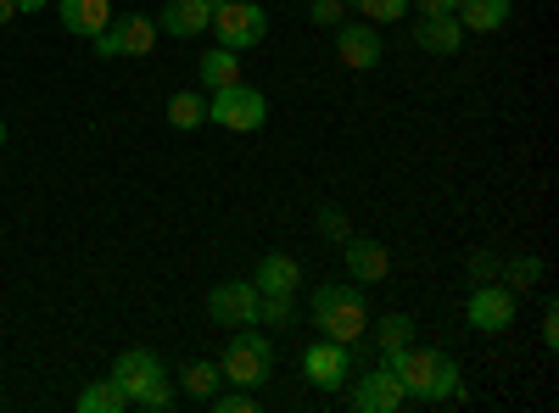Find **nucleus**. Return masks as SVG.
Wrapping results in <instances>:
<instances>
[{
    "mask_svg": "<svg viewBox=\"0 0 559 413\" xmlns=\"http://www.w3.org/2000/svg\"><path fill=\"white\" fill-rule=\"evenodd\" d=\"M386 369L403 380V391L414 402H453L464 397V380H459V363L448 352H419V347H403L397 357H386Z\"/></svg>",
    "mask_w": 559,
    "mask_h": 413,
    "instance_id": "1",
    "label": "nucleus"
},
{
    "mask_svg": "<svg viewBox=\"0 0 559 413\" xmlns=\"http://www.w3.org/2000/svg\"><path fill=\"white\" fill-rule=\"evenodd\" d=\"M313 330L324 341H342L353 347L364 330H369V302L358 286H319L313 291Z\"/></svg>",
    "mask_w": 559,
    "mask_h": 413,
    "instance_id": "2",
    "label": "nucleus"
},
{
    "mask_svg": "<svg viewBox=\"0 0 559 413\" xmlns=\"http://www.w3.org/2000/svg\"><path fill=\"white\" fill-rule=\"evenodd\" d=\"M269 369H274V347H269V336H258V325L229 330L224 357H218V375H224L229 386H247V391H258V386L269 380Z\"/></svg>",
    "mask_w": 559,
    "mask_h": 413,
    "instance_id": "3",
    "label": "nucleus"
},
{
    "mask_svg": "<svg viewBox=\"0 0 559 413\" xmlns=\"http://www.w3.org/2000/svg\"><path fill=\"white\" fill-rule=\"evenodd\" d=\"M263 118H269L263 89H252L241 78L224 84V89H207V123H218L229 134H252V129H263Z\"/></svg>",
    "mask_w": 559,
    "mask_h": 413,
    "instance_id": "4",
    "label": "nucleus"
},
{
    "mask_svg": "<svg viewBox=\"0 0 559 413\" xmlns=\"http://www.w3.org/2000/svg\"><path fill=\"white\" fill-rule=\"evenodd\" d=\"M207 28L218 34L224 51H252V45H263V34H269V12L258 7V0H218Z\"/></svg>",
    "mask_w": 559,
    "mask_h": 413,
    "instance_id": "5",
    "label": "nucleus"
},
{
    "mask_svg": "<svg viewBox=\"0 0 559 413\" xmlns=\"http://www.w3.org/2000/svg\"><path fill=\"white\" fill-rule=\"evenodd\" d=\"M464 318H471V330H481V336H498V330H509L515 325V291L509 286H476L471 291V302H464Z\"/></svg>",
    "mask_w": 559,
    "mask_h": 413,
    "instance_id": "6",
    "label": "nucleus"
},
{
    "mask_svg": "<svg viewBox=\"0 0 559 413\" xmlns=\"http://www.w3.org/2000/svg\"><path fill=\"white\" fill-rule=\"evenodd\" d=\"M207 313H213V325H224V330L258 325V286H252V280H224V286H213Z\"/></svg>",
    "mask_w": 559,
    "mask_h": 413,
    "instance_id": "7",
    "label": "nucleus"
},
{
    "mask_svg": "<svg viewBox=\"0 0 559 413\" xmlns=\"http://www.w3.org/2000/svg\"><path fill=\"white\" fill-rule=\"evenodd\" d=\"M302 375H308L319 391H342L347 375H353V347H342V341H313V347L302 352Z\"/></svg>",
    "mask_w": 559,
    "mask_h": 413,
    "instance_id": "8",
    "label": "nucleus"
},
{
    "mask_svg": "<svg viewBox=\"0 0 559 413\" xmlns=\"http://www.w3.org/2000/svg\"><path fill=\"white\" fill-rule=\"evenodd\" d=\"M403 402H408V391H403V380L386 369V363L376 375H358V386H353V408L358 413H397Z\"/></svg>",
    "mask_w": 559,
    "mask_h": 413,
    "instance_id": "9",
    "label": "nucleus"
},
{
    "mask_svg": "<svg viewBox=\"0 0 559 413\" xmlns=\"http://www.w3.org/2000/svg\"><path fill=\"white\" fill-rule=\"evenodd\" d=\"M336 57L353 68V73H364V68H376L381 57H386V45H381V28L376 23H342L336 28Z\"/></svg>",
    "mask_w": 559,
    "mask_h": 413,
    "instance_id": "10",
    "label": "nucleus"
},
{
    "mask_svg": "<svg viewBox=\"0 0 559 413\" xmlns=\"http://www.w3.org/2000/svg\"><path fill=\"white\" fill-rule=\"evenodd\" d=\"M163 375H168V369H163V357H157V352H146V347H129V352L112 363V380L123 386V397H129V402H134L140 391H152Z\"/></svg>",
    "mask_w": 559,
    "mask_h": 413,
    "instance_id": "11",
    "label": "nucleus"
},
{
    "mask_svg": "<svg viewBox=\"0 0 559 413\" xmlns=\"http://www.w3.org/2000/svg\"><path fill=\"white\" fill-rule=\"evenodd\" d=\"M213 7H218V0H163L157 28H163L168 39H197V34L213 23Z\"/></svg>",
    "mask_w": 559,
    "mask_h": 413,
    "instance_id": "12",
    "label": "nucleus"
},
{
    "mask_svg": "<svg viewBox=\"0 0 559 413\" xmlns=\"http://www.w3.org/2000/svg\"><path fill=\"white\" fill-rule=\"evenodd\" d=\"M342 252H347V274H353L358 286H381L386 274H392V257H386V246H381V241L347 235V241H342Z\"/></svg>",
    "mask_w": 559,
    "mask_h": 413,
    "instance_id": "13",
    "label": "nucleus"
},
{
    "mask_svg": "<svg viewBox=\"0 0 559 413\" xmlns=\"http://www.w3.org/2000/svg\"><path fill=\"white\" fill-rule=\"evenodd\" d=\"M57 17H62V28H68V34L96 39L118 12H112V0H57Z\"/></svg>",
    "mask_w": 559,
    "mask_h": 413,
    "instance_id": "14",
    "label": "nucleus"
},
{
    "mask_svg": "<svg viewBox=\"0 0 559 413\" xmlns=\"http://www.w3.org/2000/svg\"><path fill=\"white\" fill-rule=\"evenodd\" d=\"M263 296H292L297 286H302V263L297 257H286V252H269L263 263H258V280H252Z\"/></svg>",
    "mask_w": 559,
    "mask_h": 413,
    "instance_id": "15",
    "label": "nucleus"
},
{
    "mask_svg": "<svg viewBox=\"0 0 559 413\" xmlns=\"http://www.w3.org/2000/svg\"><path fill=\"white\" fill-rule=\"evenodd\" d=\"M414 45L431 57H453L464 45V28H459V17H414Z\"/></svg>",
    "mask_w": 559,
    "mask_h": 413,
    "instance_id": "16",
    "label": "nucleus"
},
{
    "mask_svg": "<svg viewBox=\"0 0 559 413\" xmlns=\"http://www.w3.org/2000/svg\"><path fill=\"white\" fill-rule=\"evenodd\" d=\"M453 17L464 34H498L509 23V0H459Z\"/></svg>",
    "mask_w": 559,
    "mask_h": 413,
    "instance_id": "17",
    "label": "nucleus"
},
{
    "mask_svg": "<svg viewBox=\"0 0 559 413\" xmlns=\"http://www.w3.org/2000/svg\"><path fill=\"white\" fill-rule=\"evenodd\" d=\"M157 39H163L157 17H134V12L118 17V45H123V57H152Z\"/></svg>",
    "mask_w": 559,
    "mask_h": 413,
    "instance_id": "18",
    "label": "nucleus"
},
{
    "mask_svg": "<svg viewBox=\"0 0 559 413\" xmlns=\"http://www.w3.org/2000/svg\"><path fill=\"white\" fill-rule=\"evenodd\" d=\"M197 78H202V89H224V84H236L241 78V51H207L202 62H197Z\"/></svg>",
    "mask_w": 559,
    "mask_h": 413,
    "instance_id": "19",
    "label": "nucleus"
},
{
    "mask_svg": "<svg viewBox=\"0 0 559 413\" xmlns=\"http://www.w3.org/2000/svg\"><path fill=\"white\" fill-rule=\"evenodd\" d=\"M376 347H381V363L397 357L403 347H414V318L408 313H386L381 325H376Z\"/></svg>",
    "mask_w": 559,
    "mask_h": 413,
    "instance_id": "20",
    "label": "nucleus"
},
{
    "mask_svg": "<svg viewBox=\"0 0 559 413\" xmlns=\"http://www.w3.org/2000/svg\"><path fill=\"white\" fill-rule=\"evenodd\" d=\"M123 408H129V397H123V386L112 375L79 391V413H123Z\"/></svg>",
    "mask_w": 559,
    "mask_h": 413,
    "instance_id": "21",
    "label": "nucleus"
},
{
    "mask_svg": "<svg viewBox=\"0 0 559 413\" xmlns=\"http://www.w3.org/2000/svg\"><path fill=\"white\" fill-rule=\"evenodd\" d=\"M168 123L174 129H202L207 123V96L202 89H179V96H168Z\"/></svg>",
    "mask_w": 559,
    "mask_h": 413,
    "instance_id": "22",
    "label": "nucleus"
},
{
    "mask_svg": "<svg viewBox=\"0 0 559 413\" xmlns=\"http://www.w3.org/2000/svg\"><path fill=\"white\" fill-rule=\"evenodd\" d=\"M179 386H185V397L213 402V397H218V386H224V375H218V363H191V369L179 375Z\"/></svg>",
    "mask_w": 559,
    "mask_h": 413,
    "instance_id": "23",
    "label": "nucleus"
},
{
    "mask_svg": "<svg viewBox=\"0 0 559 413\" xmlns=\"http://www.w3.org/2000/svg\"><path fill=\"white\" fill-rule=\"evenodd\" d=\"M537 280H543V263L537 257H515V263L503 268V286L509 291H515V286H537Z\"/></svg>",
    "mask_w": 559,
    "mask_h": 413,
    "instance_id": "24",
    "label": "nucleus"
},
{
    "mask_svg": "<svg viewBox=\"0 0 559 413\" xmlns=\"http://www.w3.org/2000/svg\"><path fill=\"white\" fill-rule=\"evenodd\" d=\"M258 408V397L247 391V386H236V391H218L213 397V413H252Z\"/></svg>",
    "mask_w": 559,
    "mask_h": 413,
    "instance_id": "25",
    "label": "nucleus"
},
{
    "mask_svg": "<svg viewBox=\"0 0 559 413\" xmlns=\"http://www.w3.org/2000/svg\"><path fill=\"white\" fill-rule=\"evenodd\" d=\"M134 408H146V413H168V408H174V386H168V375H163L152 391H140V397H134Z\"/></svg>",
    "mask_w": 559,
    "mask_h": 413,
    "instance_id": "26",
    "label": "nucleus"
},
{
    "mask_svg": "<svg viewBox=\"0 0 559 413\" xmlns=\"http://www.w3.org/2000/svg\"><path fill=\"white\" fill-rule=\"evenodd\" d=\"M319 229H324V235H331L336 246L353 235V223H347V212H342V207H319Z\"/></svg>",
    "mask_w": 559,
    "mask_h": 413,
    "instance_id": "27",
    "label": "nucleus"
},
{
    "mask_svg": "<svg viewBox=\"0 0 559 413\" xmlns=\"http://www.w3.org/2000/svg\"><path fill=\"white\" fill-rule=\"evenodd\" d=\"M408 12V0H369V7H364V23H392V17H403Z\"/></svg>",
    "mask_w": 559,
    "mask_h": 413,
    "instance_id": "28",
    "label": "nucleus"
},
{
    "mask_svg": "<svg viewBox=\"0 0 559 413\" xmlns=\"http://www.w3.org/2000/svg\"><path fill=\"white\" fill-rule=\"evenodd\" d=\"M313 23L319 28H342L347 23V7H342V0H313Z\"/></svg>",
    "mask_w": 559,
    "mask_h": 413,
    "instance_id": "29",
    "label": "nucleus"
},
{
    "mask_svg": "<svg viewBox=\"0 0 559 413\" xmlns=\"http://www.w3.org/2000/svg\"><path fill=\"white\" fill-rule=\"evenodd\" d=\"M492 274H498V257H492V252H476V257H471V280H476V286H487Z\"/></svg>",
    "mask_w": 559,
    "mask_h": 413,
    "instance_id": "30",
    "label": "nucleus"
},
{
    "mask_svg": "<svg viewBox=\"0 0 559 413\" xmlns=\"http://www.w3.org/2000/svg\"><path fill=\"white\" fill-rule=\"evenodd\" d=\"M408 7H419V17H453L459 0H408Z\"/></svg>",
    "mask_w": 559,
    "mask_h": 413,
    "instance_id": "31",
    "label": "nucleus"
},
{
    "mask_svg": "<svg viewBox=\"0 0 559 413\" xmlns=\"http://www.w3.org/2000/svg\"><path fill=\"white\" fill-rule=\"evenodd\" d=\"M543 341L559 347V313H554V302H548V313H543Z\"/></svg>",
    "mask_w": 559,
    "mask_h": 413,
    "instance_id": "32",
    "label": "nucleus"
},
{
    "mask_svg": "<svg viewBox=\"0 0 559 413\" xmlns=\"http://www.w3.org/2000/svg\"><path fill=\"white\" fill-rule=\"evenodd\" d=\"M17 7V17H34V12H45V0H12Z\"/></svg>",
    "mask_w": 559,
    "mask_h": 413,
    "instance_id": "33",
    "label": "nucleus"
},
{
    "mask_svg": "<svg viewBox=\"0 0 559 413\" xmlns=\"http://www.w3.org/2000/svg\"><path fill=\"white\" fill-rule=\"evenodd\" d=\"M12 17H17V7H12V0H0V28H7Z\"/></svg>",
    "mask_w": 559,
    "mask_h": 413,
    "instance_id": "34",
    "label": "nucleus"
},
{
    "mask_svg": "<svg viewBox=\"0 0 559 413\" xmlns=\"http://www.w3.org/2000/svg\"><path fill=\"white\" fill-rule=\"evenodd\" d=\"M347 7H353V12H358V17H364V7H369V0H347Z\"/></svg>",
    "mask_w": 559,
    "mask_h": 413,
    "instance_id": "35",
    "label": "nucleus"
},
{
    "mask_svg": "<svg viewBox=\"0 0 559 413\" xmlns=\"http://www.w3.org/2000/svg\"><path fill=\"white\" fill-rule=\"evenodd\" d=\"M0 146H7V118H0Z\"/></svg>",
    "mask_w": 559,
    "mask_h": 413,
    "instance_id": "36",
    "label": "nucleus"
}]
</instances>
